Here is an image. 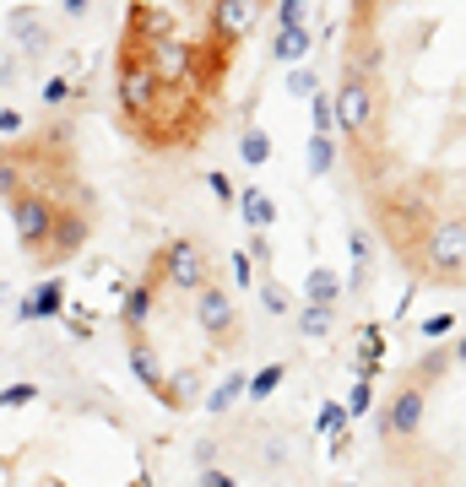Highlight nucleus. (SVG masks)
Here are the masks:
<instances>
[{
    "label": "nucleus",
    "instance_id": "1",
    "mask_svg": "<svg viewBox=\"0 0 466 487\" xmlns=\"http://www.w3.org/2000/svg\"><path fill=\"white\" fill-rule=\"evenodd\" d=\"M423 271L429 276H461L466 271V223L450 217L423 239Z\"/></svg>",
    "mask_w": 466,
    "mask_h": 487
},
{
    "label": "nucleus",
    "instance_id": "4",
    "mask_svg": "<svg viewBox=\"0 0 466 487\" xmlns=\"http://www.w3.org/2000/svg\"><path fill=\"white\" fill-rule=\"evenodd\" d=\"M174 276H179L184 288L201 282V265H195V249H190V244H179V249H174Z\"/></svg>",
    "mask_w": 466,
    "mask_h": 487
},
{
    "label": "nucleus",
    "instance_id": "9",
    "mask_svg": "<svg viewBox=\"0 0 466 487\" xmlns=\"http://www.w3.org/2000/svg\"><path fill=\"white\" fill-rule=\"evenodd\" d=\"M337 130V114H331V98H315V135H331Z\"/></svg>",
    "mask_w": 466,
    "mask_h": 487
},
{
    "label": "nucleus",
    "instance_id": "8",
    "mask_svg": "<svg viewBox=\"0 0 466 487\" xmlns=\"http://www.w3.org/2000/svg\"><path fill=\"white\" fill-rule=\"evenodd\" d=\"M309 298H315V304H337V276H331V271H315V276H309Z\"/></svg>",
    "mask_w": 466,
    "mask_h": 487
},
{
    "label": "nucleus",
    "instance_id": "14",
    "mask_svg": "<svg viewBox=\"0 0 466 487\" xmlns=\"http://www.w3.org/2000/svg\"><path fill=\"white\" fill-rule=\"evenodd\" d=\"M455 358H461V363H466V341H461V346H455Z\"/></svg>",
    "mask_w": 466,
    "mask_h": 487
},
{
    "label": "nucleus",
    "instance_id": "6",
    "mask_svg": "<svg viewBox=\"0 0 466 487\" xmlns=\"http://www.w3.org/2000/svg\"><path fill=\"white\" fill-rule=\"evenodd\" d=\"M201 320H207L212 330H223V325H228V298L207 288V293H201Z\"/></svg>",
    "mask_w": 466,
    "mask_h": 487
},
{
    "label": "nucleus",
    "instance_id": "10",
    "mask_svg": "<svg viewBox=\"0 0 466 487\" xmlns=\"http://www.w3.org/2000/svg\"><path fill=\"white\" fill-rule=\"evenodd\" d=\"M244 212H249V223H272V206H266V195H244Z\"/></svg>",
    "mask_w": 466,
    "mask_h": 487
},
{
    "label": "nucleus",
    "instance_id": "2",
    "mask_svg": "<svg viewBox=\"0 0 466 487\" xmlns=\"http://www.w3.org/2000/svg\"><path fill=\"white\" fill-rule=\"evenodd\" d=\"M331 114H337V130L364 135V130H369V119H374V93H369V82H364V77H342Z\"/></svg>",
    "mask_w": 466,
    "mask_h": 487
},
{
    "label": "nucleus",
    "instance_id": "12",
    "mask_svg": "<svg viewBox=\"0 0 466 487\" xmlns=\"http://www.w3.org/2000/svg\"><path fill=\"white\" fill-rule=\"evenodd\" d=\"M244 152H249V163H260V158H266V135H260V130H249V135H244Z\"/></svg>",
    "mask_w": 466,
    "mask_h": 487
},
{
    "label": "nucleus",
    "instance_id": "3",
    "mask_svg": "<svg viewBox=\"0 0 466 487\" xmlns=\"http://www.w3.org/2000/svg\"><path fill=\"white\" fill-rule=\"evenodd\" d=\"M423 428V390H402L390 401V417L380 423V434H390V439H413Z\"/></svg>",
    "mask_w": 466,
    "mask_h": 487
},
{
    "label": "nucleus",
    "instance_id": "15",
    "mask_svg": "<svg viewBox=\"0 0 466 487\" xmlns=\"http://www.w3.org/2000/svg\"><path fill=\"white\" fill-rule=\"evenodd\" d=\"M342 487H353V482H342Z\"/></svg>",
    "mask_w": 466,
    "mask_h": 487
},
{
    "label": "nucleus",
    "instance_id": "7",
    "mask_svg": "<svg viewBox=\"0 0 466 487\" xmlns=\"http://www.w3.org/2000/svg\"><path fill=\"white\" fill-rule=\"evenodd\" d=\"M331 163H337V142H331V135H315V142H309V168L325 174Z\"/></svg>",
    "mask_w": 466,
    "mask_h": 487
},
{
    "label": "nucleus",
    "instance_id": "13",
    "mask_svg": "<svg viewBox=\"0 0 466 487\" xmlns=\"http://www.w3.org/2000/svg\"><path fill=\"white\" fill-rule=\"evenodd\" d=\"M450 325H455V320H450V314H434V320H429V325H423V336H445V330H450Z\"/></svg>",
    "mask_w": 466,
    "mask_h": 487
},
{
    "label": "nucleus",
    "instance_id": "5",
    "mask_svg": "<svg viewBox=\"0 0 466 487\" xmlns=\"http://www.w3.org/2000/svg\"><path fill=\"white\" fill-rule=\"evenodd\" d=\"M304 49H309V38H304V28H298V22L277 33V60H298Z\"/></svg>",
    "mask_w": 466,
    "mask_h": 487
},
{
    "label": "nucleus",
    "instance_id": "11",
    "mask_svg": "<svg viewBox=\"0 0 466 487\" xmlns=\"http://www.w3.org/2000/svg\"><path fill=\"white\" fill-rule=\"evenodd\" d=\"M325 325H331V314H325V304H315V309L304 314V330H315V336H320Z\"/></svg>",
    "mask_w": 466,
    "mask_h": 487
}]
</instances>
